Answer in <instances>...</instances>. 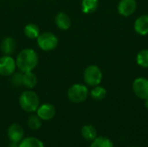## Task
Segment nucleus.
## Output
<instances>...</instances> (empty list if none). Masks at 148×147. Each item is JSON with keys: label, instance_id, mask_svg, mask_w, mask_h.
I'll list each match as a JSON object with an SVG mask.
<instances>
[{"label": "nucleus", "instance_id": "4468645a", "mask_svg": "<svg viewBox=\"0 0 148 147\" xmlns=\"http://www.w3.org/2000/svg\"><path fill=\"white\" fill-rule=\"evenodd\" d=\"M37 83V78L32 71H28L23 73V85L29 89L36 87Z\"/></svg>", "mask_w": 148, "mask_h": 147}, {"label": "nucleus", "instance_id": "393cba45", "mask_svg": "<svg viewBox=\"0 0 148 147\" xmlns=\"http://www.w3.org/2000/svg\"><path fill=\"white\" fill-rule=\"evenodd\" d=\"M145 101H145V106H146V108L148 110V98L147 99H146Z\"/></svg>", "mask_w": 148, "mask_h": 147}, {"label": "nucleus", "instance_id": "aec40b11", "mask_svg": "<svg viewBox=\"0 0 148 147\" xmlns=\"http://www.w3.org/2000/svg\"><path fill=\"white\" fill-rule=\"evenodd\" d=\"M91 97L95 101H101L107 95V90L101 86H95L90 92Z\"/></svg>", "mask_w": 148, "mask_h": 147}, {"label": "nucleus", "instance_id": "7ed1b4c3", "mask_svg": "<svg viewBox=\"0 0 148 147\" xmlns=\"http://www.w3.org/2000/svg\"><path fill=\"white\" fill-rule=\"evenodd\" d=\"M67 96L70 101L74 103H81L87 100L88 96V89L87 86L83 84H74L69 88Z\"/></svg>", "mask_w": 148, "mask_h": 147}, {"label": "nucleus", "instance_id": "0eeeda50", "mask_svg": "<svg viewBox=\"0 0 148 147\" xmlns=\"http://www.w3.org/2000/svg\"><path fill=\"white\" fill-rule=\"evenodd\" d=\"M133 90L137 97L142 100L148 98V80L144 77H139L134 81Z\"/></svg>", "mask_w": 148, "mask_h": 147}, {"label": "nucleus", "instance_id": "20e7f679", "mask_svg": "<svg viewBox=\"0 0 148 147\" xmlns=\"http://www.w3.org/2000/svg\"><path fill=\"white\" fill-rule=\"evenodd\" d=\"M83 79L86 84L91 87L98 86L102 80V72L99 67L90 65L86 68L83 73Z\"/></svg>", "mask_w": 148, "mask_h": 147}, {"label": "nucleus", "instance_id": "9d476101", "mask_svg": "<svg viewBox=\"0 0 148 147\" xmlns=\"http://www.w3.org/2000/svg\"><path fill=\"white\" fill-rule=\"evenodd\" d=\"M7 135L10 142L19 143L23 139L24 131L19 124L14 123L9 126L7 130Z\"/></svg>", "mask_w": 148, "mask_h": 147}, {"label": "nucleus", "instance_id": "f3484780", "mask_svg": "<svg viewBox=\"0 0 148 147\" xmlns=\"http://www.w3.org/2000/svg\"><path fill=\"white\" fill-rule=\"evenodd\" d=\"M19 147H44V145L42 141L37 138L28 137L19 142Z\"/></svg>", "mask_w": 148, "mask_h": 147}, {"label": "nucleus", "instance_id": "9b49d317", "mask_svg": "<svg viewBox=\"0 0 148 147\" xmlns=\"http://www.w3.org/2000/svg\"><path fill=\"white\" fill-rule=\"evenodd\" d=\"M135 31L141 35L146 36L148 34V15H143L138 17L134 23Z\"/></svg>", "mask_w": 148, "mask_h": 147}, {"label": "nucleus", "instance_id": "dca6fc26", "mask_svg": "<svg viewBox=\"0 0 148 147\" xmlns=\"http://www.w3.org/2000/svg\"><path fill=\"white\" fill-rule=\"evenodd\" d=\"M23 32H24V35L29 39H36L39 36V35L41 34L39 27L35 23L27 24L24 27Z\"/></svg>", "mask_w": 148, "mask_h": 147}, {"label": "nucleus", "instance_id": "2eb2a0df", "mask_svg": "<svg viewBox=\"0 0 148 147\" xmlns=\"http://www.w3.org/2000/svg\"><path fill=\"white\" fill-rule=\"evenodd\" d=\"M82 136L88 141H93L97 137V131L92 125H86L81 129Z\"/></svg>", "mask_w": 148, "mask_h": 147}, {"label": "nucleus", "instance_id": "b1692460", "mask_svg": "<svg viewBox=\"0 0 148 147\" xmlns=\"http://www.w3.org/2000/svg\"><path fill=\"white\" fill-rule=\"evenodd\" d=\"M8 147H19V143H14V142H10V144L9 145Z\"/></svg>", "mask_w": 148, "mask_h": 147}, {"label": "nucleus", "instance_id": "412c9836", "mask_svg": "<svg viewBox=\"0 0 148 147\" xmlns=\"http://www.w3.org/2000/svg\"><path fill=\"white\" fill-rule=\"evenodd\" d=\"M27 124L31 130L36 131L42 126V120L38 117L37 114H31L27 120Z\"/></svg>", "mask_w": 148, "mask_h": 147}, {"label": "nucleus", "instance_id": "f257e3e1", "mask_svg": "<svg viewBox=\"0 0 148 147\" xmlns=\"http://www.w3.org/2000/svg\"><path fill=\"white\" fill-rule=\"evenodd\" d=\"M16 63V67L23 73L32 71L38 63L37 53L33 49H24L17 55Z\"/></svg>", "mask_w": 148, "mask_h": 147}, {"label": "nucleus", "instance_id": "39448f33", "mask_svg": "<svg viewBox=\"0 0 148 147\" xmlns=\"http://www.w3.org/2000/svg\"><path fill=\"white\" fill-rule=\"evenodd\" d=\"M36 39L38 47L43 51H52L58 45V38L51 32L41 33Z\"/></svg>", "mask_w": 148, "mask_h": 147}, {"label": "nucleus", "instance_id": "f03ea898", "mask_svg": "<svg viewBox=\"0 0 148 147\" xmlns=\"http://www.w3.org/2000/svg\"><path fill=\"white\" fill-rule=\"evenodd\" d=\"M19 105L23 110L28 113L36 112L40 106V100L38 95L31 90L24 91L19 96Z\"/></svg>", "mask_w": 148, "mask_h": 147}, {"label": "nucleus", "instance_id": "a878e982", "mask_svg": "<svg viewBox=\"0 0 148 147\" xmlns=\"http://www.w3.org/2000/svg\"><path fill=\"white\" fill-rule=\"evenodd\" d=\"M130 147H136V146H130Z\"/></svg>", "mask_w": 148, "mask_h": 147}, {"label": "nucleus", "instance_id": "f8f14e48", "mask_svg": "<svg viewBox=\"0 0 148 147\" xmlns=\"http://www.w3.org/2000/svg\"><path fill=\"white\" fill-rule=\"evenodd\" d=\"M55 23L56 26L62 30H67L71 26L70 17L64 12H59L55 17Z\"/></svg>", "mask_w": 148, "mask_h": 147}, {"label": "nucleus", "instance_id": "6e6552de", "mask_svg": "<svg viewBox=\"0 0 148 147\" xmlns=\"http://www.w3.org/2000/svg\"><path fill=\"white\" fill-rule=\"evenodd\" d=\"M56 107H54V105L49 103H44L40 105L36 110V114L38 115V117L42 120H45V121L52 120L56 116Z\"/></svg>", "mask_w": 148, "mask_h": 147}, {"label": "nucleus", "instance_id": "423d86ee", "mask_svg": "<svg viewBox=\"0 0 148 147\" xmlns=\"http://www.w3.org/2000/svg\"><path fill=\"white\" fill-rule=\"evenodd\" d=\"M16 68V60L10 55H3L0 57V75L10 76L12 75Z\"/></svg>", "mask_w": 148, "mask_h": 147}, {"label": "nucleus", "instance_id": "5701e85b", "mask_svg": "<svg viewBox=\"0 0 148 147\" xmlns=\"http://www.w3.org/2000/svg\"><path fill=\"white\" fill-rule=\"evenodd\" d=\"M23 73V72H22ZM22 73H14L11 77V82L16 87H20L23 85V74Z\"/></svg>", "mask_w": 148, "mask_h": 147}, {"label": "nucleus", "instance_id": "ddd939ff", "mask_svg": "<svg viewBox=\"0 0 148 147\" xmlns=\"http://www.w3.org/2000/svg\"><path fill=\"white\" fill-rule=\"evenodd\" d=\"M1 51L3 52V55H11L16 49V42L15 40L10 37H5L2 42H1V46H0Z\"/></svg>", "mask_w": 148, "mask_h": 147}, {"label": "nucleus", "instance_id": "4be33fe9", "mask_svg": "<svg viewBox=\"0 0 148 147\" xmlns=\"http://www.w3.org/2000/svg\"><path fill=\"white\" fill-rule=\"evenodd\" d=\"M136 61L138 65L142 68H148V49H142L137 55Z\"/></svg>", "mask_w": 148, "mask_h": 147}, {"label": "nucleus", "instance_id": "a211bd4d", "mask_svg": "<svg viewBox=\"0 0 148 147\" xmlns=\"http://www.w3.org/2000/svg\"><path fill=\"white\" fill-rule=\"evenodd\" d=\"M99 5L98 0H82V10L85 14H89L95 12Z\"/></svg>", "mask_w": 148, "mask_h": 147}, {"label": "nucleus", "instance_id": "1a4fd4ad", "mask_svg": "<svg viewBox=\"0 0 148 147\" xmlns=\"http://www.w3.org/2000/svg\"><path fill=\"white\" fill-rule=\"evenodd\" d=\"M137 8L135 0H121L118 3V12L123 16H129L133 15Z\"/></svg>", "mask_w": 148, "mask_h": 147}, {"label": "nucleus", "instance_id": "6ab92c4d", "mask_svg": "<svg viewBox=\"0 0 148 147\" xmlns=\"http://www.w3.org/2000/svg\"><path fill=\"white\" fill-rule=\"evenodd\" d=\"M89 147H114V143L111 139H109L107 137L101 136L96 137L91 143Z\"/></svg>", "mask_w": 148, "mask_h": 147}]
</instances>
